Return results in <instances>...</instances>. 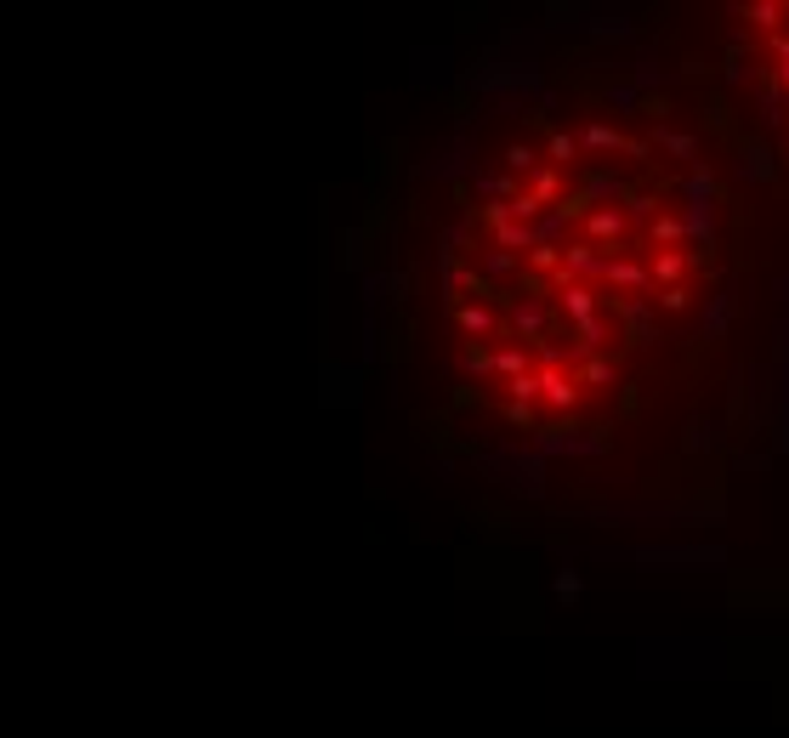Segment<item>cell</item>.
<instances>
[]
</instances>
